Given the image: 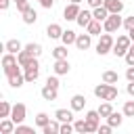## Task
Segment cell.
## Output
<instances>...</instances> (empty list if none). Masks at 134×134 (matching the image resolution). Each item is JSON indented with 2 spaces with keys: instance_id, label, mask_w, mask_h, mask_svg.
<instances>
[{
  "instance_id": "cell-36",
  "label": "cell",
  "mask_w": 134,
  "mask_h": 134,
  "mask_svg": "<svg viewBox=\"0 0 134 134\" xmlns=\"http://www.w3.org/2000/svg\"><path fill=\"white\" fill-rule=\"evenodd\" d=\"M124 27H126V31L134 29V15H130V17H126V19H124Z\"/></svg>"
},
{
  "instance_id": "cell-37",
  "label": "cell",
  "mask_w": 134,
  "mask_h": 134,
  "mask_svg": "<svg viewBox=\"0 0 134 134\" xmlns=\"http://www.w3.org/2000/svg\"><path fill=\"white\" fill-rule=\"evenodd\" d=\"M46 84H50V86H54V88H59L61 86V82H59V75L54 73V75H48V80H46Z\"/></svg>"
},
{
  "instance_id": "cell-38",
  "label": "cell",
  "mask_w": 134,
  "mask_h": 134,
  "mask_svg": "<svg viewBox=\"0 0 134 134\" xmlns=\"http://www.w3.org/2000/svg\"><path fill=\"white\" fill-rule=\"evenodd\" d=\"M27 8H29V0H23V2H17V10H19L21 15H23V13L27 10Z\"/></svg>"
},
{
  "instance_id": "cell-17",
  "label": "cell",
  "mask_w": 134,
  "mask_h": 134,
  "mask_svg": "<svg viewBox=\"0 0 134 134\" xmlns=\"http://www.w3.org/2000/svg\"><path fill=\"white\" fill-rule=\"evenodd\" d=\"M15 130H17V124H15L10 117H2V121H0V132H2V134H15Z\"/></svg>"
},
{
  "instance_id": "cell-27",
  "label": "cell",
  "mask_w": 134,
  "mask_h": 134,
  "mask_svg": "<svg viewBox=\"0 0 134 134\" xmlns=\"http://www.w3.org/2000/svg\"><path fill=\"white\" fill-rule=\"evenodd\" d=\"M69 46L67 44H61V46H54L50 52H52V59H67V54H69V50H67Z\"/></svg>"
},
{
  "instance_id": "cell-48",
  "label": "cell",
  "mask_w": 134,
  "mask_h": 134,
  "mask_svg": "<svg viewBox=\"0 0 134 134\" xmlns=\"http://www.w3.org/2000/svg\"><path fill=\"white\" fill-rule=\"evenodd\" d=\"M13 2H15V4H17V2H23V0H13Z\"/></svg>"
},
{
  "instance_id": "cell-46",
  "label": "cell",
  "mask_w": 134,
  "mask_h": 134,
  "mask_svg": "<svg viewBox=\"0 0 134 134\" xmlns=\"http://www.w3.org/2000/svg\"><path fill=\"white\" fill-rule=\"evenodd\" d=\"M128 36H130V40L134 42V29H130V31H128Z\"/></svg>"
},
{
  "instance_id": "cell-30",
  "label": "cell",
  "mask_w": 134,
  "mask_h": 134,
  "mask_svg": "<svg viewBox=\"0 0 134 134\" xmlns=\"http://www.w3.org/2000/svg\"><path fill=\"white\" fill-rule=\"evenodd\" d=\"M109 15H111V13L105 8V4H103V6H96V8H92V17H94V19H98V21H105Z\"/></svg>"
},
{
  "instance_id": "cell-20",
  "label": "cell",
  "mask_w": 134,
  "mask_h": 134,
  "mask_svg": "<svg viewBox=\"0 0 134 134\" xmlns=\"http://www.w3.org/2000/svg\"><path fill=\"white\" fill-rule=\"evenodd\" d=\"M6 80H8V86H10V88H21V86L25 84V75H23V71H19V73H15V75H8Z\"/></svg>"
},
{
  "instance_id": "cell-44",
  "label": "cell",
  "mask_w": 134,
  "mask_h": 134,
  "mask_svg": "<svg viewBox=\"0 0 134 134\" xmlns=\"http://www.w3.org/2000/svg\"><path fill=\"white\" fill-rule=\"evenodd\" d=\"M126 92L134 98V82H128V84H126Z\"/></svg>"
},
{
  "instance_id": "cell-31",
  "label": "cell",
  "mask_w": 134,
  "mask_h": 134,
  "mask_svg": "<svg viewBox=\"0 0 134 134\" xmlns=\"http://www.w3.org/2000/svg\"><path fill=\"white\" fill-rule=\"evenodd\" d=\"M23 48H25L27 52H31L34 57H40V54H42V44H40V42H29V44H25Z\"/></svg>"
},
{
  "instance_id": "cell-7",
  "label": "cell",
  "mask_w": 134,
  "mask_h": 134,
  "mask_svg": "<svg viewBox=\"0 0 134 134\" xmlns=\"http://www.w3.org/2000/svg\"><path fill=\"white\" fill-rule=\"evenodd\" d=\"M86 119H88V126H90V134L98 132V126H100V113H98V109H90L86 113Z\"/></svg>"
},
{
  "instance_id": "cell-39",
  "label": "cell",
  "mask_w": 134,
  "mask_h": 134,
  "mask_svg": "<svg viewBox=\"0 0 134 134\" xmlns=\"http://www.w3.org/2000/svg\"><path fill=\"white\" fill-rule=\"evenodd\" d=\"M124 61H126V65H134V50H132V48H130V50L126 52Z\"/></svg>"
},
{
  "instance_id": "cell-45",
  "label": "cell",
  "mask_w": 134,
  "mask_h": 134,
  "mask_svg": "<svg viewBox=\"0 0 134 134\" xmlns=\"http://www.w3.org/2000/svg\"><path fill=\"white\" fill-rule=\"evenodd\" d=\"M10 6V0H0V10H6Z\"/></svg>"
},
{
  "instance_id": "cell-4",
  "label": "cell",
  "mask_w": 134,
  "mask_h": 134,
  "mask_svg": "<svg viewBox=\"0 0 134 134\" xmlns=\"http://www.w3.org/2000/svg\"><path fill=\"white\" fill-rule=\"evenodd\" d=\"M103 27H105V31H109V34H115L119 27H124V19L119 17V13H111L105 21H103Z\"/></svg>"
},
{
  "instance_id": "cell-1",
  "label": "cell",
  "mask_w": 134,
  "mask_h": 134,
  "mask_svg": "<svg viewBox=\"0 0 134 134\" xmlns=\"http://www.w3.org/2000/svg\"><path fill=\"white\" fill-rule=\"evenodd\" d=\"M117 94H119V90L115 88V84H107V82H103V84H96L94 86V96L98 98V100H115L117 98Z\"/></svg>"
},
{
  "instance_id": "cell-15",
  "label": "cell",
  "mask_w": 134,
  "mask_h": 134,
  "mask_svg": "<svg viewBox=\"0 0 134 134\" xmlns=\"http://www.w3.org/2000/svg\"><path fill=\"white\" fill-rule=\"evenodd\" d=\"M86 103H88V100H86V96H84V94H73V96H71V100H69V105H71V109H73V111H82V109L86 107Z\"/></svg>"
},
{
  "instance_id": "cell-18",
  "label": "cell",
  "mask_w": 134,
  "mask_h": 134,
  "mask_svg": "<svg viewBox=\"0 0 134 134\" xmlns=\"http://www.w3.org/2000/svg\"><path fill=\"white\" fill-rule=\"evenodd\" d=\"M42 134H61V121L54 117V119H50L44 128H42Z\"/></svg>"
},
{
  "instance_id": "cell-25",
  "label": "cell",
  "mask_w": 134,
  "mask_h": 134,
  "mask_svg": "<svg viewBox=\"0 0 134 134\" xmlns=\"http://www.w3.org/2000/svg\"><path fill=\"white\" fill-rule=\"evenodd\" d=\"M34 59H38V57H34V54H31V52H27L25 48H23V50H21V52L17 54V61H19V65H21V67L29 65V63H31Z\"/></svg>"
},
{
  "instance_id": "cell-19",
  "label": "cell",
  "mask_w": 134,
  "mask_h": 134,
  "mask_svg": "<svg viewBox=\"0 0 134 134\" xmlns=\"http://www.w3.org/2000/svg\"><path fill=\"white\" fill-rule=\"evenodd\" d=\"M86 31H88L90 36H100V31H105V27H103V21H98V19H92V21L88 23Z\"/></svg>"
},
{
  "instance_id": "cell-14",
  "label": "cell",
  "mask_w": 134,
  "mask_h": 134,
  "mask_svg": "<svg viewBox=\"0 0 134 134\" xmlns=\"http://www.w3.org/2000/svg\"><path fill=\"white\" fill-rule=\"evenodd\" d=\"M92 19H94V17H92V10H86V8H84V10H80V15H77L75 23H77L80 27H84V29H86V27H88V23H90Z\"/></svg>"
},
{
  "instance_id": "cell-23",
  "label": "cell",
  "mask_w": 134,
  "mask_h": 134,
  "mask_svg": "<svg viewBox=\"0 0 134 134\" xmlns=\"http://www.w3.org/2000/svg\"><path fill=\"white\" fill-rule=\"evenodd\" d=\"M105 8H107L109 13H119V15H121L124 2H121V0H105Z\"/></svg>"
},
{
  "instance_id": "cell-3",
  "label": "cell",
  "mask_w": 134,
  "mask_h": 134,
  "mask_svg": "<svg viewBox=\"0 0 134 134\" xmlns=\"http://www.w3.org/2000/svg\"><path fill=\"white\" fill-rule=\"evenodd\" d=\"M130 46H132V40H130V36L128 34H121V36H117V40H115V44H113V54L115 57H126V52L130 50Z\"/></svg>"
},
{
  "instance_id": "cell-6",
  "label": "cell",
  "mask_w": 134,
  "mask_h": 134,
  "mask_svg": "<svg viewBox=\"0 0 134 134\" xmlns=\"http://www.w3.org/2000/svg\"><path fill=\"white\" fill-rule=\"evenodd\" d=\"M25 117H27V107H25L23 103H15V105H13V111H10V119H13L15 124H23Z\"/></svg>"
},
{
  "instance_id": "cell-9",
  "label": "cell",
  "mask_w": 134,
  "mask_h": 134,
  "mask_svg": "<svg viewBox=\"0 0 134 134\" xmlns=\"http://www.w3.org/2000/svg\"><path fill=\"white\" fill-rule=\"evenodd\" d=\"M80 4H75V2H69L65 8H63V17L67 19V21H75L77 19V15H80Z\"/></svg>"
},
{
  "instance_id": "cell-21",
  "label": "cell",
  "mask_w": 134,
  "mask_h": 134,
  "mask_svg": "<svg viewBox=\"0 0 134 134\" xmlns=\"http://www.w3.org/2000/svg\"><path fill=\"white\" fill-rule=\"evenodd\" d=\"M21 17H23V23H25V25H34V23L38 21V13H36V8H34V6H29Z\"/></svg>"
},
{
  "instance_id": "cell-2",
  "label": "cell",
  "mask_w": 134,
  "mask_h": 134,
  "mask_svg": "<svg viewBox=\"0 0 134 134\" xmlns=\"http://www.w3.org/2000/svg\"><path fill=\"white\" fill-rule=\"evenodd\" d=\"M113 44H115V38H113V34H109V31L100 34V36H98V42H96V54H98V57H105V54H109V52L113 50Z\"/></svg>"
},
{
  "instance_id": "cell-41",
  "label": "cell",
  "mask_w": 134,
  "mask_h": 134,
  "mask_svg": "<svg viewBox=\"0 0 134 134\" xmlns=\"http://www.w3.org/2000/svg\"><path fill=\"white\" fill-rule=\"evenodd\" d=\"M111 130H113V126H109V124L98 126V134H111Z\"/></svg>"
},
{
  "instance_id": "cell-43",
  "label": "cell",
  "mask_w": 134,
  "mask_h": 134,
  "mask_svg": "<svg viewBox=\"0 0 134 134\" xmlns=\"http://www.w3.org/2000/svg\"><path fill=\"white\" fill-rule=\"evenodd\" d=\"M38 2H40L42 8H52L54 6V0H38Z\"/></svg>"
},
{
  "instance_id": "cell-10",
  "label": "cell",
  "mask_w": 134,
  "mask_h": 134,
  "mask_svg": "<svg viewBox=\"0 0 134 134\" xmlns=\"http://www.w3.org/2000/svg\"><path fill=\"white\" fill-rule=\"evenodd\" d=\"M92 46V36L86 31V34H77V40H75V48L77 50H88Z\"/></svg>"
},
{
  "instance_id": "cell-47",
  "label": "cell",
  "mask_w": 134,
  "mask_h": 134,
  "mask_svg": "<svg viewBox=\"0 0 134 134\" xmlns=\"http://www.w3.org/2000/svg\"><path fill=\"white\" fill-rule=\"evenodd\" d=\"M69 2H75V4H82L84 0H69Z\"/></svg>"
},
{
  "instance_id": "cell-11",
  "label": "cell",
  "mask_w": 134,
  "mask_h": 134,
  "mask_svg": "<svg viewBox=\"0 0 134 134\" xmlns=\"http://www.w3.org/2000/svg\"><path fill=\"white\" fill-rule=\"evenodd\" d=\"M40 94H42V98L44 100H57V96H59V88H54V86H50V84H44L42 86V90H40Z\"/></svg>"
},
{
  "instance_id": "cell-22",
  "label": "cell",
  "mask_w": 134,
  "mask_h": 134,
  "mask_svg": "<svg viewBox=\"0 0 134 134\" xmlns=\"http://www.w3.org/2000/svg\"><path fill=\"white\" fill-rule=\"evenodd\" d=\"M73 128L77 134H90V126H88V119L82 117V119H75L73 121Z\"/></svg>"
},
{
  "instance_id": "cell-35",
  "label": "cell",
  "mask_w": 134,
  "mask_h": 134,
  "mask_svg": "<svg viewBox=\"0 0 134 134\" xmlns=\"http://www.w3.org/2000/svg\"><path fill=\"white\" fill-rule=\"evenodd\" d=\"M31 132H34V128H31V126L17 124V130H15V134H31Z\"/></svg>"
},
{
  "instance_id": "cell-42",
  "label": "cell",
  "mask_w": 134,
  "mask_h": 134,
  "mask_svg": "<svg viewBox=\"0 0 134 134\" xmlns=\"http://www.w3.org/2000/svg\"><path fill=\"white\" fill-rule=\"evenodd\" d=\"M86 4H88L90 8H96V6H103L105 0H86Z\"/></svg>"
},
{
  "instance_id": "cell-24",
  "label": "cell",
  "mask_w": 134,
  "mask_h": 134,
  "mask_svg": "<svg viewBox=\"0 0 134 134\" xmlns=\"http://www.w3.org/2000/svg\"><path fill=\"white\" fill-rule=\"evenodd\" d=\"M75 40H77V34L73 29H63V36H61V42L63 44L71 46V44H75Z\"/></svg>"
},
{
  "instance_id": "cell-26",
  "label": "cell",
  "mask_w": 134,
  "mask_h": 134,
  "mask_svg": "<svg viewBox=\"0 0 134 134\" xmlns=\"http://www.w3.org/2000/svg\"><path fill=\"white\" fill-rule=\"evenodd\" d=\"M124 117H126L124 113H117V111H113V113L107 117V124H109V126H113V128H119V126L124 124Z\"/></svg>"
},
{
  "instance_id": "cell-12",
  "label": "cell",
  "mask_w": 134,
  "mask_h": 134,
  "mask_svg": "<svg viewBox=\"0 0 134 134\" xmlns=\"http://www.w3.org/2000/svg\"><path fill=\"white\" fill-rule=\"evenodd\" d=\"M46 36H48L50 40H61V36H63V27H61L59 23H48V27H46Z\"/></svg>"
},
{
  "instance_id": "cell-13",
  "label": "cell",
  "mask_w": 134,
  "mask_h": 134,
  "mask_svg": "<svg viewBox=\"0 0 134 134\" xmlns=\"http://www.w3.org/2000/svg\"><path fill=\"white\" fill-rule=\"evenodd\" d=\"M23 50V44L17 40V38H10V40H6V44H4V52H13V54H19Z\"/></svg>"
},
{
  "instance_id": "cell-29",
  "label": "cell",
  "mask_w": 134,
  "mask_h": 134,
  "mask_svg": "<svg viewBox=\"0 0 134 134\" xmlns=\"http://www.w3.org/2000/svg\"><path fill=\"white\" fill-rule=\"evenodd\" d=\"M98 113H100V117H109L111 113H113V105H111V100H103L100 105H98Z\"/></svg>"
},
{
  "instance_id": "cell-28",
  "label": "cell",
  "mask_w": 134,
  "mask_h": 134,
  "mask_svg": "<svg viewBox=\"0 0 134 134\" xmlns=\"http://www.w3.org/2000/svg\"><path fill=\"white\" fill-rule=\"evenodd\" d=\"M103 82H107V84H117L119 82V73L117 71H113V69H107V71H103Z\"/></svg>"
},
{
  "instance_id": "cell-8",
  "label": "cell",
  "mask_w": 134,
  "mask_h": 134,
  "mask_svg": "<svg viewBox=\"0 0 134 134\" xmlns=\"http://www.w3.org/2000/svg\"><path fill=\"white\" fill-rule=\"evenodd\" d=\"M71 71V65L67 59H54V65H52V73L57 75H67Z\"/></svg>"
},
{
  "instance_id": "cell-16",
  "label": "cell",
  "mask_w": 134,
  "mask_h": 134,
  "mask_svg": "<svg viewBox=\"0 0 134 134\" xmlns=\"http://www.w3.org/2000/svg\"><path fill=\"white\" fill-rule=\"evenodd\" d=\"M54 117L63 124V121H75V117H73V109H57L54 111Z\"/></svg>"
},
{
  "instance_id": "cell-40",
  "label": "cell",
  "mask_w": 134,
  "mask_h": 134,
  "mask_svg": "<svg viewBox=\"0 0 134 134\" xmlns=\"http://www.w3.org/2000/svg\"><path fill=\"white\" fill-rule=\"evenodd\" d=\"M126 80H128V82H134V65H128V69H126Z\"/></svg>"
},
{
  "instance_id": "cell-32",
  "label": "cell",
  "mask_w": 134,
  "mask_h": 134,
  "mask_svg": "<svg viewBox=\"0 0 134 134\" xmlns=\"http://www.w3.org/2000/svg\"><path fill=\"white\" fill-rule=\"evenodd\" d=\"M48 121H50V115H48V113H44V111H40V113L36 115V126H38L40 130H42V128H44V126H46Z\"/></svg>"
},
{
  "instance_id": "cell-5",
  "label": "cell",
  "mask_w": 134,
  "mask_h": 134,
  "mask_svg": "<svg viewBox=\"0 0 134 134\" xmlns=\"http://www.w3.org/2000/svg\"><path fill=\"white\" fill-rule=\"evenodd\" d=\"M23 75H25V82L27 84H34L40 77V63H38V59H34L29 65L23 67Z\"/></svg>"
},
{
  "instance_id": "cell-34",
  "label": "cell",
  "mask_w": 134,
  "mask_h": 134,
  "mask_svg": "<svg viewBox=\"0 0 134 134\" xmlns=\"http://www.w3.org/2000/svg\"><path fill=\"white\" fill-rule=\"evenodd\" d=\"M121 113H124L126 117H134V98L124 103V107H121Z\"/></svg>"
},
{
  "instance_id": "cell-33",
  "label": "cell",
  "mask_w": 134,
  "mask_h": 134,
  "mask_svg": "<svg viewBox=\"0 0 134 134\" xmlns=\"http://www.w3.org/2000/svg\"><path fill=\"white\" fill-rule=\"evenodd\" d=\"M10 111H13V105L8 100H0V117H10Z\"/></svg>"
}]
</instances>
